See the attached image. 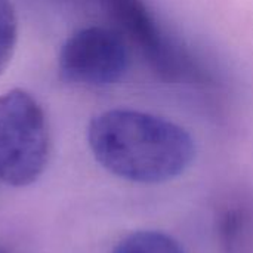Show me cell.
I'll return each instance as SVG.
<instances>
[{"label":"cell","mask_w":253,"mask_h":253,"mask_svg":"<svg viewBox=\"0 0 253 253\" xmlns=\"http://www.w3.org/2000/svg\"><path fill=\"white\" fill-rule=\"evenodd\" d=\"M111 253H185L172 236L156 230H139L123 237Z\"/></svg>","instance_id":"cell-6"},{"label":"cell","mask_w":253,"mask_h":253,"mask_svg":"<svg viewBox=\"0 0 253 253\" xmlns=\"http://www.w3.org/2000/svg\"><path fill=\"white\" fill-rule=\"evenodd\" d=\"M87 142L95 160L110 173L138 184H162L182 175L196 145L179 125L129 108H114L92 119Z\"/></svg>","instance_id":"cell-1"},{"label":"cell","mask_w":253,"mask_h":253,"mask_svg":"<svg viewBox=\"0 0 253 253\" xmlns=\"http://www.w3.org/2000/svg\"><path fill=\"white\" fill-rule=\"evenodd\" d=\"M105 13L142 53L150 67L169 82L211 87L215 76L160 19L148 0H98Z\"/></svg>","instance_id":"cell-2"},{"label":"cell","mask_w":253,"mask_h":253,"mask_svg":"<svg viewBox=\"0 0 253 253\" xmlns=\"http://www.w3.org/2000/svg\"><path fill=\"white\" fill-rule=\"evenodd\" d=\"M18 39V19L10 0H0V74L12 59Z\"/></svg>","instance_id":"cell-7"},{"label":"cell","mask_w":253,"mask_h":253,"mask_svg":"<svg viewBox=\"0 0 253 253\" xmlns=\"http://www.w3.org/2000/svg\"><path fill=\"white\" fill-rule=\"evenodd\" d=\"M216 237L222 253H253V194L236 193L216 212Z\"/></svg>","instance_id":"cell-5"},{"label":"cell","mask_w":253,"mask_h":253,"mask_svg":"<svg viewBox=\"0 0 253 253\" xmlns=\"http://www.w3.org/2000/svg\"><path fill=\"white\" fill-rule=\"evenodd\" d=\"M129 65L125 37L117 30L92 25L73 33L61 47L58 71L77 86L104 87L119 82Z\"/></svg>","instance_id":"cell-4"},{"label":"cell","mask_w":253,"mask_h":253,"mask_svg":"<svg viewBox=\"0 0 253 253\" xmlns=\"http://www.w3.org/2000/svg\"><path fill=\"white\" fill-rule=\"evenodd\" d=\"M0 253H6V252H4V251H3V249L0 248Z\"/></svg>","instance_id":"cell-8"},{"label":"cell","mask_w":253,"mask_h":253,"mask_svg":"<svg viewBox=\"0 0 253 253\" xmlns=\"http://www.w3.org/2000/svg\"><path fill=\"white\" fill-rule=\"evenodd\" d=\"M49 153L47 120L36 98L22 89L0 95V179L10 187L34 184Z\"/></svg>","instance_id":"cell-3"}]
</instances>
